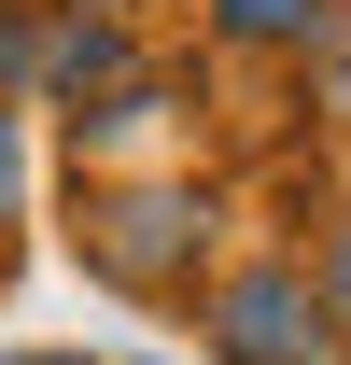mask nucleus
<instances>
[{"label": "nucleus", "instance_id": "f257e3e1", "mask_svg": "<svg viewBox=\"0 0 351 365\" xmlns=\"http://www.w3.org/2000/svg\"><path fill=\"white\" fill-rule=\"evenodd\" d=\"M197 253H211V211H197V182H98L85 197V267L141 309H169L197 295Z\"/></svg>", "mask_w": 351, "mask_h": 365}, {"label": "nucleus", "instance_id": "f03ea898", "mask_svg": "<svg viewBox=\"0 0 351 365\" xmlns=\"http://www.w3.org/2000/svg\"><path fill=\"white\" fill-rule=\"evenodd\" d=\"M211 337H225V365H337V351H351L309 267H239V281H211Z\"/></svg>", "mask_w": 351, "mask_h": 365}, {"label": "nucleus", "instance_id": "7ed1b4c3", "mask_svg": "<svg viewBox=\"0 0 351 365\" xmlns=\"http://www.w3.org/2000/svg\"><path fill=\"white\" fill-rule=\"evenodd\" d=\"M211 14H225V43H337L323 0H211Z\"/></svg>", "mask_w": 351, "mask_h": 365}, {"label": "nucleus", "instance_id": "20e7f679", "mask_svg": "<svg viewBox=\"0 0 351 365\" xmlns=\"http://www.w3.org/2000/svg\"><path fill=\"white\" fill-rule=\"evenodd\" d=\"M14 197H29V127H14V98H0V225H14Z\"/></svg>", "mask_w": 351, "mask_h": 365}, {"label": "nucleus", "instance_id": "39448f33", "mask_svg": "<svg viewBox=\"0 0 351 365\" xmlns=\"http://www.w3.org/2000/svg\"><path fill=\"white\" fill-rule=\"evenodd\" d=\"M309 281H323V309H337V337H351V225L323 239V267H309Z\"/></svg>", "mask_w": 351, "mask_h": 365}, {"label": "nucleus", "instance_id": "423d86ee", "mask_svg": "<svg viewBox=\"0 0 351 365\" xmlns=\"http://www.w3.org/2000/svg\"><path fill=\"white\" fill-rule=\"evenodd\" d=\"M71 14H141V0H71Z\"/></svg>", "mask_w": 351, "mask_h": 365}, {"label": "nucleus", "instance_id": "0eeeda50", "mask_svg": "<svg viewBox=\"0 0 351 365\" xmlns=\"http://www.w3.org/2000/svg\"><path fill=\"white\" fill-rule=\"evenodd\" d=\"M43 365H85V351H43Z\"/></svg>", "mask_w": 351, "mask_h": 365}]
</instances>
